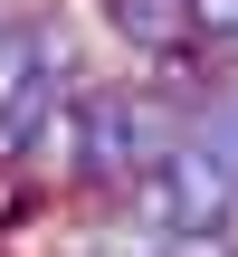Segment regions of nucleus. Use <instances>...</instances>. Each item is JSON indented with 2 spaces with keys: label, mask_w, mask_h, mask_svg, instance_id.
<instances>
[{
  "label": "nucleus",
  "mask_w": 238,
  "mask_h": 257,
  "mask_svg": "<svg viewBox=\"0 0 238 257\" xmlns=\"http://www.w3.org/2000/svg\"><path fill=\"white\" fill-rule=\"evenodd\" d=\"M143 181V134H134V95L124 76L86 86V143H76V200H124Z\"/></svg>",
  "instance_id": "obj_1"
},
{
  "label": "nucleus",
  "mask_w": 238,
  "mask_h": 257,
  "mask_svg": "<svg viewBox=\"0 0 238 257\" xmlns=\"http://www.w3.org/2000/svg\"><path fill=\"white\" fill-rule=\"evenodd\" d=\"M105 10V29L153 67V57H181V48H200V10L191 0H95Z\"/></svg>",
  "instance_id": "obj_2"
},
{
  "label": "nucleus",
  "mask_w": 238,
  "mask_h": 257,
  "mask_svg": "<svg viewBox=\"0 0 238 257\" xmlns=\"http://www.w3.org/2000/svg\"><path fill=\"white\" fill-rule=\"evenodd\" d=\"M191 10H200V48L229 67V57H238V0H191Z\"/></svg>",
  "instance_id": "obj_3"
},
{
  "label": "nucleus",
  "mask_w": 238,
  "mask_h": 257,
  "mask_svg": "<svg viewBox=\"0 0 238 257\" xmlns=\"http://www.w3.org/2000/svg\"><path fill=\"white\" fill-rule=\"evenodd\" d=\"M162 257H238V229H181L162 238Z\"/></svg>",
  "instance_id": "obj_4"
},
{
  "label": "nucleus",
  "mask_w": 238,
  "mask_h": 257,
  "mask_svg": "<svg viewBox=\"0 0 238 257\" xmlns=\"http://www.w3.org/2000/svg\"><path fill=\"white\" fill-rule=\"evenodd\" d=\"M19 10H29V0H0V38H10V19H19Z\"/></svg>",
  "instance_id": "obj_5"
}]
</instances>
